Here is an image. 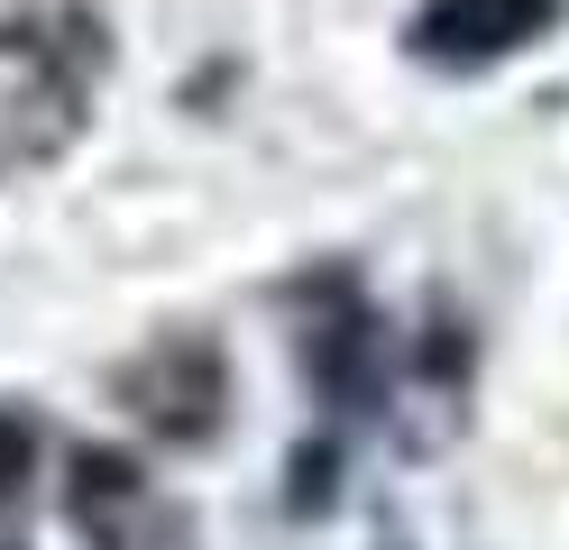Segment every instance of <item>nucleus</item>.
Listing matches in <instances>:
<instances>
[{
  "mask_svg": "<svg viewBox=\"0 0 569 550\" xmlns=\"http://www.w3.org/2000/svg\"><path fill=\"white\" fill-rule=\"evenodd\" d=\"M28 477H38V431H28L19 413H0V504H10Z\"/></svg>",
  "mask_w": 569,
  "mask_h": 550,
  "instance_id": "nucleus-5",
  "label": "nucleus"
},
{
  "mask_svg": "<svg viewBox=\"0 0 569 550\" xmlns=\"http://www.w3.org/2000/svg\"><path fill=\"white\" fill-rule=\"evenodd\" d=\"M312 293H322V312H312V330H303L312 394L340 403V413H377L386 377H396V330L359 303V284H312Z\"/></svg>",
  "mask_w": 569,
  "mask_h": 550,
  "instance_id": "nucleus-3",
  "label": "nucleus"
},
{
  "mask_svg": "<svg viewBox=\"0 0 569 550\" xmlns=\"http://www.w3.org/2000/svg\"><path fill=\"white\" fill-rule=\"evenodd\" d=\"M120 403L166 440H211L230 403V367L211 340H157L138 367H120Z\"/></svg>",
  "mask_w": 569,
  "mask_h": 550,
  "instance_id": "nucleus-4",
  "label": "nucleus"
},
{
  "mask_svg": "<svg viewBox=\"0 0 569 550\" xmlns=\"http://www.w3.org/2000/svg\"><path fill=\"white\" fill-rule=\"evenodd\" d=\"M569 0H422L405 19V47L432 64V73H487L523 56L532 37H551V19Z\"/></svg>",
  "mask_w": 569,
  "mask_h": 550,
  "instance_id": "nucleus-2",
  "label": "nucleus"
},
{
  "mask_svg": "<svg viewBox=\"0 0 569 550\" xmlns=\"http://www.w3.org/2000/svg\"><path fill=\"white\" fill-rule=\"evenodd\" d=\"M74 532L92 550H193L184 504L120 450H83L74 459Z\"/></svg>",
  "mask_w": 569,
  "mask_h": 550,
  "instance_id": "nucleus-1",
  "label": "nucleus"
}]
</instances>
